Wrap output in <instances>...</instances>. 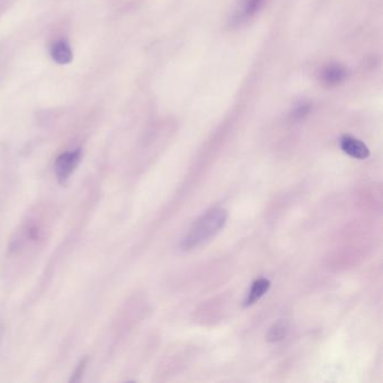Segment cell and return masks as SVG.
<instances>
[{"mask_svg":"<svg viewBox=\"0 0 383 383\" xmlns=\"http://www.w3.org/2000/svg\"><path fill=\"white\" fill-rule=\"evenodd\" d=\"M81 151L65 152L56 161V174L59 183L65 185L80 163Z\"/></svg>","mask_w":383,"mask_h":383,"instance_id":"obj_3","label":"cell"},{"mask_svg":"<svg viewBox=\"0 0 383 383\" xmlns=\"http://www.w3.org/2000/svg\"><path fill=\"white\" fill-rule=\"evenodd\" d=\"M309 111H310V104L309 102H299L292 111V117H294V121H300V119L306 117Z\"/></svg>","mask_w":383,"mask_h":383,"instance_id":"obj_9","label":"cell"},{"mask_svg":"<svg viewBox=\"0 0 383 383\" xmlns=\"http://www.w3.org/2000/svg\"><path fill=\"white\" fill-rule=\"evenodd\" d=\"M340 146L342 151L351 158L365 160L370 156V150L365 146V143L349 134H345L340 137Z\"/></svg>","mask_w":383,"mask_h":383,"instance_id":"obj_4","label":"cell"},{"mask_svg":"<svg viewBox=\"0 0 383 383\" xmlns=\"http://www.w3.org/2000/svg\"><path fill=\"white\" fill-rule=\"evenodd\" d=\"M86 360H84V361H81L80 364L78 367L77 370L74 371L73 375L71 378V382H76V381L80 380L81 374L84 373V369L86 368Z\"/></svg>","mask_w":383,"mask_h":383,"instance_id":"obj_10","label":"cell"},{"mask_svg":"<svg viewBox=\"0 0 383 383\" xmlns=\"http://www.w3.org/2000/svg\"><path fill=\"white\" fill-rule=\"evenodd\" d=\"M270 287H271V282L269 279L259 278L255 280L244 299L243 306L250 307L257 303L269 291Z\"/></svg>","mask_w":383,"mask_h":383,"instance_id":"obj_6","label":"cell"},{"mask_svg":"<svg viewBox=\"0 0 383 383\" xmlns=\"http://www.w3.org/2000/svg\"><path fill=\"white\" fill-rule=\"evenodd\" d=\"M347 78V70L340 63H329L321 71V84L328 88L340 86Z\"/></svg>","mask_w":383,"mask_h":383,"instance_id":"obj_5","label":"cell"},{"mask_svg":"<svg viewBox=\"0 0 383 383\" xmlns=\"http://www.w3.org/2000/svg\"><path fill=\"white\" fill-rule=\"evenodd\" d=\"M289 333V326L286 321H278L272 325L266 334V340L270 343H275L283 340Z\"/></svg>","mask_w":383,"mask_h":383,"instance_id":"obj_8","label":"cell"},{"mask_svg":"<svg viewBox=\"0 0 383 383\" xmlns=\"http://www.w3.org/2000/svg\"><path fill=\"white\" fill-rule=\"evenodd\" d=\"M266 0H236L234 12L231 16V25L238 27L250 22L266 5Z\"/></svg>","mask_w":383,"mask_h":383,"instance_id":"obj_2","label":"cell"},{"mask_svg":"<svg viewBox=\"0 0 383 383\" xmlns=\"http://www.w3.org/2000/svg\"><path fill=\"white\" fill-rule=\"evenodd\" d=\"M229 218V213L224 208H213L202 213L183 236L180 247L183 251H190L200 246L224 229Z\"/></svg>","mask_w":383,"mask_h":383,"instance_id":"obj_1","label":"cell"},{"mask_svg":"<svg viewBox=\"0 0 383 383\" xmlns=\"http://www.w3.org/2000/svg\"><path fill=\"white\" fill-rule=\"evenodd\" d=\"M52 59L59 65H68L73 59V53L68 42L60 40L53 44L49 49Z\"/></svg>","mask_w":383,"mask_h":383,"instance_id":"obj_7","label":"cell"}]
</instances>
